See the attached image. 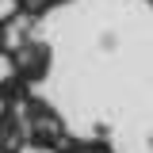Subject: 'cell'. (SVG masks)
Instances as JSON below:
<instances>
[{"mask_svg":"<svg viewBox=\"0 0 153 153\" xmlns=\"http://www.w3.org/2000/svg\"><path fill=\"white\" fill-rule=\"evenodd\" d=\"M12 69L23 84H35L42 76L50 73V46H42V42H19L16 50H12Z\"/></svg>","mask_w":153,"mask_h":153,"instance_id":"cell-1","label":"cell"},{"mask_svg":"<svg viewBox=\"0 0 153 153\" xmlns=\"http://www.w3.org/2000/svg\"><path fill=\"white\" fill-rule=\"evenodd\" d=\"M0 153H19V149H12V146H0Z\"/></svg>","mask_w":153,"mask_h":153,"instance_id":"cell-2","label":"cell"}]
</instances>
